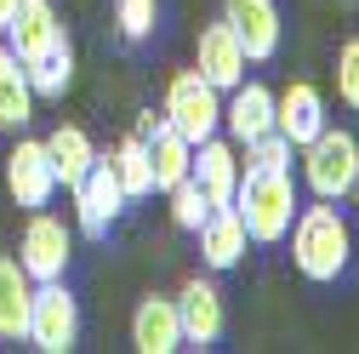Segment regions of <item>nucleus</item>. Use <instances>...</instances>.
<instances>
[{
  "label": "nucleus",
  "mask_w": 359,
  "mask_h": 354,
  "mask_svg": "<svg viewBox=\"0 0 359 354\" xmlns=\"http://www.w3.org/2000/svg\"><path fill=\"white\" fill-rule=\"evenodd\" d=\"M291 263H297V275L313 280V286H331L348 275V257H353V229H348V217L337 211V200H313V206H297L291 217Z\"/></svg>",
  "instance_id": "1"
},
{
  "label": "nucleus",
  "mask_w": 359,
  "mask_h": 354,
  "mask_svg": "<svg viewBox=\"0 0 359 354\" xmlns=\"http://www.w3.org/2000/svg\"><path fill=\"white\" fill-rule=\"evenodd\" d=\"M297 177L291 171H262V166H240V189H234V211L251 235V246H280L291 217H297Z\"/></svg>",
  "instance_id": "2"
},
{
  "label": "nucleus",
  "mask_w": 359,
  "mask_h": 354,
  "mask_svg": "<svg viewBox=\"0 0 359 354\" xmlns=\"http://www.w3.org/2000/svg\"><path fill=\"white\" fill-rule=\"evenodd\" d=\"M297 160H302V183L313 200H348L353 177H359V138L342 126H325L297 149Z\"/></svg>",
  "instance_id": "3"
},
{
  "label": "nucleus",
  "mask_w": 359,
  "mask_h": 354,
  "mask_svg": "<svg viewBox=\"0 0 359 354\" xmlns=\"http://www.w3.org/2000/svg\"><path fill=\"white\" fill-rule=\"evenodd\" d=\"M29 348L40 354H69L80 343V303L63 280H34V303H29Z\"/></svg>",
  "instance_id": "4"
},
{
  "label": "nucleus",
  "mask_w": 359,
  "mask_h": 354,
  "mask_svg": "<svg viewBox=\"0 0 359 354\" xmlns=\"http://www.w3.org/2000/svg\"><path fill=\"white\" fill-rule=\"evenodd\" d=\"M160 114L183 131L189 143H200V138H211V131H222V92L200 69H177L165 80V109Z\"/></svg>",
  "instance_id": "5"
},
{
  "label": "nucleus",
  "mask_w": 359,
  "mask_h": 354,
  "mask_svg": "<svg viewBox=\"0 0 359 354\" xmlns=\"http://www.w3.org/2000/svg\"><path fill=\"white\" fill-rule=\"evenodd\" d=\"M69 257H74V229L63 223L57 211L40 206V211L29 217L23 240H18L23 275H29V280H63V275H69Z\"/></svg>",
  "instance_id": "6"
},
{
  "label": "nucleus",
  "mask_w": 359,
  "mask_h": 354,
  "mask_svg": "<svg viewBox=\"0 0 359 354\" xmlns=\"http://www.w3.org/2000/svg\"><path fill=\"white\" fill-rule=\"evenodd\" d=\"M69 195H74V229L92 235V240H103V235L120 223V211H126V189H120V177H114V160H109V155H97L92 171H86Z\"/></svg>",
  "instance_id": "7"
},
{
  "label": "nucleus",
  "mask_w": 359,
  "mask_h": 354,
  "mask_svg": "<svg viewBox=\"0 0 359 354\" xmlns=\"http://www.w3.org/2000/svg\"><path fill=\"white\" fill-rule=\"evenodd\" d=\"M6 189L18 206L40 211V206H52L57 195V171H52V155H46V138H18L12 155H6Z\"/></svg>",
  "instance_id": "8"
},
{
  "label": "nucleus",
  "mask_w": 359,
  "mask_h": 354,
  "mask_svg": "<svg viewBox=\"0 0 359 354\" xmlns=\"http://www.w3.org/2000/svg\"><path fill=\"white\" fill-rule=\"evenodd\" d=\"M177 326H183V348H211L229 326V308H222V291L211 280H183L177 291Z\"/></svg>",
  "instance_id": "9"
},
{
  "label": "nucleus",
  "mask_w": 359,
  "mask_h": 354,
  "mask_svg": "<svg viewBox=\"0 0 359 354\" xmlns=\"http://www.w3.org/2000/svg\"><path fill=\"white\" fill-rule=\"evenodd\" d=\"M222 18H229V29L240 34V46H245L251 63H268L280 52V34H285L280 0H222Z\"/></svg>",
  "instance_id": "10"
},
{
  "label": "nucleus",
  "mask_w": 359,
  "mask_h": 354,
  "mask_svg": "<svg viewBox=\"0 0 359 354\" xmlns=\"http://www.w3.org/2000/svg\"><path fill=\"white\" fill-rule=\"evenodd\" d=\"M240 143H229V138H200L194 143V166H189V177L200 183V195L211 200V206H234V189H240Z\"/></svg>",
  "instance_id": "11"
},
{
  "label": "nucleus",
  "mask_w": 359,
  "mask_h": 354,
  "mask_svg": "<svg viewBox=\"0 0 359 354\" xmlns=\"http://www.w3.org/2000/svg\"><path fill=\"white\" fill-rule=\"evenodd\" d=\"M331 126V114H325V92L313 80H291L285 92H274V131L291 143V149H302L313 131H325Z\"/></svg>",
  "instance_id": "12"
},
{
  "label": "nucleus",
  "mask_w": 359,
  "mask_h": 354,
  "mask_svg": "<svg viewBox=\"0 0 359 354\" xmlns=\"http://www.w3.org/2000/svg\"><path fill=\"white\" fill-rule=\"evenodd\" d=\"M222 131H229V143H257L262 131H274V92H268L262 80H240L229 86V98H222Z\"/></svg>",
  "instance_id": "13"
},
{
  "label": "nucleus",
  "mask_w": 359,
  "mask_h": 354,
  "mask_svg": "<svg viewBox=\"0 0 359 354\" xmlns=\"http://www.w3.org/2000/svg\"><path fill=\"white\" fill-rule=\"evenodd\" d=\"M245 46H240V34L229 29V18H217V23H205L200 29V46H194V69L217 86V92H229V86H240L245 80Z\"/></svg>",
  "instance_id": "14"
},
{
  "label": "nucleus",
  "mask_w": 359,
  "mask_h": 354,
  "mask_svg": "<svg viewBox=\"0 0 359 354\" xmlns=\"http://www.w3.org/2000/svg\"><path fill=\"white\" fill-rule=\"evenodd\" d=\"M131 348L137 354H177L183 348V326H177V297L149 291L131 308Z\"/></svg>",
  "instance_id": "15"
},
{
  "label": "nucleus",
  "mask_w": 359,
  "mask_h": 354,
  "mask_svg": "<svg viewBox=\"0 0 359 354\" xmlns=\"http://www.w3.org/2000/svg\"><path fill=\"white\" fill-rule=\"evenodd\" d=\"M200 235V257H205V269H240L245 263V246H251V235H245V223H240V211L234 206H211L205 211V223L194 229Z\"/></svg>",
  "instance_id": "16"
},
{
  "label": "nucleus",
  "mask_w": 359,
  "mask_h": 354,
  "mask_svg": "<svg viewBox=\"0 0 359 354\" xmlns=\"http://www.w3.org/2000/svg\"><path fill=\"white\" fill-rule=\"evenodd\" d=\"M143 143H149V177H154V189H160V195L177 189V183L189 177V166H194V143H189L165 114L154 120V131H149Z\"/></svg>",
  "instance_id": "17"
},
{
  "label": "nucleus",
  "mask_w": 359,
  "mask_h": 354,
  "mask_svg": "<svg viewBox=\"0 0 359 354\" xmlns=\"http://www.w3.org/2000/svg\"><path fill=\"white\" fill-rule=\"evenodd\" d=\"M57 34H63V23H57V6H52V0H23L18 18L6 23V34H0V40H6V46L29 63L34 52H46Z\"/></svg>",
  "instance_id": "18"
},
{
  "label": "nucleus",
  "mask_w": 359,
  "mask_h": 354,
  "mask_svg": "<svg viewBox=\"0 0 359 354\" xmlns=\"http://www.w3.org/2000/svg\"><path fill=\"white\" fill-rule=\"evenodd\" d=\"M34 86H29V69H23V58L0 40V131H23L29 120H34Z\"/></svg>",
  "instance_id": "19"
},
{
  "label": "nucleus",
  "mask_w": 359,
  "mask_h": 354,
  "mask_svg": "<svg viewBox=\"0 0 359 354\" xmlns=\"http://www.w3.org/2000/svg\"><path fill=\"white\" fill-rule=\"evenodd\" d=\"M29 303H34V280L23 275L18 257H0V343H23Z\"/></svg>",
  "instance_id": "20"
},
{
  "label": "nucleus",
  "mask_w": 359,
  "mask_h": 354,
  "mask_svg": "<svg viewBox=\"0 0 359 354\" xmlns=\"http://www.w3.org/2000/svg\"><path fill=\"white\" fill-rule=\"evenodd\" d=\"M46 155H52V171H57V189H74L80 177L92 171L97 143H92V131H86V126H57L52 138H46Z\"/></svg>",
  "instance_id": "21"
},
{
  "label": "nucleus",
  "mask_w": 359,
  "mask_h": 354,
  "mask_svg": "<svg viewBox=\"0 0 359 354\" xmlns=\"http://www.w3.org/2000/svg\"><path fill=\"white\" fill-rule=\"evenodd\" d=\"M29 86H34V98H63L69 86H74V46H69V34H57L46 52H34L29 63Z\"/></svg>",
  "instance_id": "22"
},
{
  "label": "nucleus",
  "mask_w": 359,
  "mask_h": 354,
  "mask_svg": "<svg viewBox=\"0 0 359 354\" xmlns=\"http://www.w3.org/2000/svg\"><path fill=\"white\" fill-rule=\"evenodd\" d=\"M109 160H114V177H120L126 200H143V195H154V177H149V143H143V131L120 138Z\"/></svg>",
  "instance_id": "23"
},
{
  "label": "nucleus",
  "mask_w": 359,
  "mask_h": 354,
  "mask_svg": "<svg viewBox=\"0 0 359 354\" xmlns=\"http://www.w3.org/2000/svg\"><path fill=\"white\" fill-rule=\"evenodd\" d=\"M165 211H171V223L177 229H200L205 223V211H211V200L200 195V183H194V177H183V183H177V189H165Z\"/></svg>",
  "instance_id": "24"
},
{
  "label": "nucleus",
  "mask_w": 359,
  "mask_h": 354,
  "mask_svg": "<svg viewBox=\"0 0 359 354\" xmlns=\"http://www.w3.org/2000/svg\"><path fill=\"white\" fill-rule=\"evenodd\" d=\"M114 23H120V40L143 46L160 23V0H114Z\"/></svg>",
  "instance_id": "25"
},
{
  "label": "nucleus",
  "mask_w": 359,
  "mask_h": 354,
  "mask_svg": "<svg viewBox=\"0 0 359 354\" xmlns=\"http://www.w3.org/2000/svg\"><path fill=\"white\" fill-rule=\"evenodd\" d=\"M240 155H245V166H262V171H291V155H297V149L280 138V131H262V138L245 143Z\"/></svg>",
  "instance_id": "26"
},
{
  "label": "nucleus",
  "mask_w": 359,
  "mask_h": 354,
  "mask_svg": "<svg viewBox=\"0 0 359 354\" xmlns=\"http://www.w3.org/2000/svg\"><path fill=\"white\" fill-rule=\"evenodd\" d=\"M337 98L359 114V34L342 40V52H337Z\"/></svg>",
  "instance_id": "27"
},
{
  "label": "nucleus",
  "mask_w": 359,
  "mask_h": 354,
  "mask_svg": "<svg viewBox=\"0 0 359 354\" xmlns=\"http://www.w3.org/2000/svg\"><path fill=\"white\" fill-rule=\"evenodd\" d=\"M18 6H23V0H0V34H6V23L18 18Z\"/></svg>",
  "instance_id": "28"
},
{
  "label": "nucleus",
  "mask_w": 359,
  "mask_h": 354,
  "mask_svg": "<svg viewBox=\"0 0 359 354\" xmlns=\"http://www.w3.org/2000/svg\"><path fill=\"white\" fill-rule=\"evenodd\" d=\"M348 195H353V206H359V177H353V189H348Z\"/></svg>",
  "instance_id": "29"
}]
</instances>
